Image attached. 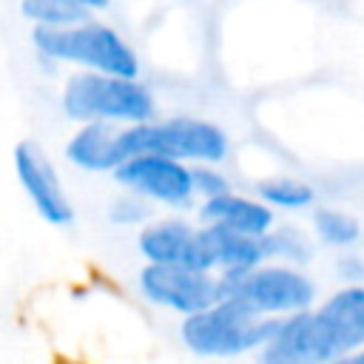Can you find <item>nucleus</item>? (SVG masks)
Masks as SVG:
<instances>
[{
	"mask_svg": "<svg viewBox=\"0 0 364 364\" xmlns=\"http://www.w3.org/2000/svg\"><path fill=\"white\" fill-rule=\"evenodd\" d=\"M136 250L145 262L162 264H193L213 270V259L205 247L202 228H193L182 219H156L145 222L136 233Z\"/></svg>",
	"mask_w": 364,
	"mask_h": 364,
	"instance_id": "nucleus-9",
	"label": "nucleus"
},
{
	"mask_svg": "<svg viewBox=\"0 0 364 364\" xmlns=\"http://www.w3.org/2000/svg\"><path fill=\"white\" fill-rule=\"evenodd\" d=\"M14 171H17L23 191L28 193L31 205L48 225L65 228L74 222V208H71L68 196L63 193V185H60L51 162L31 142H20L14 148Z\"/></svg>",
	"mask_w": 364,
	"mask_h": 364,
	"instance_id": "nucleus-10",
	"label": "nucleus"
},
{
	"mask_svg": "<svg viewBox=\"0 0 364 364\" xmlns=\"http://www.w3.org/2000/svg\"><path fill=\"white\" fill-rule=\"evenodd\" d=\"M151 216V208H148V199L128 191L125 196L114 199L111 208H108V219L117 225V228H142Z\"/></svg>",
	"mask_w": 364,
	"mask_h": 364,
	"instance_id": "nucleus-17",
	"label": "nucleus"
},
{
	"mask_svg": "<svg viewBox=\"0 0 364 364\" xmlns=\"http://www.w3.org/2000/svg\"><path fill=\"white\" fill-rule=\"evenodd\" d=\"M202 239H205V247L213 264L222 270L253 267L270 259L267 236H253V233L236 230L222 222H208V228H202Z\"/></svg>",
	"mask_w": 364,
	"mask_h": 364,
	"instance_id": "nucleus-12",
	"label": "nucleus"
},
{
	"mask_svg": "<svg viewBox=\"0 0 364 364\" xmlns=\"http://www.w3.org/2000/svg\"><path fill=\"white\" fill-rule=\"evenodd\" d=\"M63 114L74 122H148L156 114L154 94L139 77H119L105 71H77L65 80L60 94Z\"/></svg>",
	"mask_w": 364,
	"mask_h": 364,
	"instance_id": "nucleus-3",
	"label": "nucleus"
},
{
	"mask_svg": "<svg viewBox=\"0 0 364 364\" xmlns=\"http://www.w3.org/2000/svg\"><path fill=\"white\" fill-rule=\"evenodd\" d=\"M23 14L34 26H74L91 17V9L74 0H23Z\"/></svg>",
	"mask_w": 364,
	"mask_h": 364,
	"instance_id": "nucleus-16",
	"label": "nucleus"
},
{
	"mask_svg": "<svg viewBox=\"0 0 364 364\" xmlns=\"http://www.w3.org/2000/svg\"><path fill=\"white\" fill-rule=\"evenodd\" d=\"M202 219L205 222H222V225H230V228L253 233V236H267L276 225L273 208L264 199H250V196H242L233 191L205 199Z\"/></svg>",
	"mask_w": 364,
	"mask_h": 364,
	"instance_id": "nucleus-13",
	"label": "nucleus"
},
{
	"mask_svg": "<svg viewBox=\"0 0 364 364\" xmlns=\"http://www.w3.org/2000/svg\"><path fill=\"white\" fill-rule=\"evenodd\" d=\"M136 284L151 304L179 316L205 310L222 299V279L213 276V270L193 267V264L145 262L136 276Z\"/></svg>",
	"mask_w": 364,
	"mask_h": 364,
	"instance_id": "nucleus-7",
	"label": "nucleus"
},
{
	"mask_svg": "<svg viewBox=\"0 0 364 364\" xmlns=\"http://www.w3.org/2000/svg\"><path fill=\"white\" fill-rule=\"evenodd\" d=\"M350 358H353V361H358V364H364V350H358V353H353Z\"/></svg>",
	"mask_w": 364,
	"mask_h": 364,
	"instance_id": "nucleus-22",
	"label": "nucleus"
},
{
	"mask_svg": "<svg viewBox=\"0 0 364 364\" xmlns=\"http://www.w3.org/2000/svg\"><path fill=\"white\" fill-rule=\"evenodd\" d=\"M111 173L119 188L168 208H188L196 196L193 168L185 159H173L165 154H134Z\"/></svg>",
	"mask_w": 364,
	"mask_h": 364,
	"instance_id": "nucleus-8",
	"label": "nucleus"
},
{
	"mask_svg": "<svg viewBox=\"0 0 364 364\" xmlns=\"http://www.w3.org/2000/svg\"><path fill=\"white\" fill-rule=\"evenodd\" d=\"M313 225H316L318 239L330 247H350L361 236V222L353 213L338 210V208H318L313 213Z\"/></svg>",
	"mask_w": 364,
	"mask_h": 364,
	"instance_id": "nucleus-15",
	"label": "nucleus"
},
{
	"mask_svg": "<svg viewBox=\"0 0 364 364\" xmlns=\"http://www.w3.org/2000/svg\"><path fill=\"white\" fill-rule=\"evenodd\" d=\"M191 168H193V188L202 199H210V196L230 191V179L213 162H193Z\"/></svg>",
	"mask_w": 364,
	"mask_h": 364,
	"instance_id": "nucleus-18",
	"label": "nucleus"
},
{
	"mask_svg": "<svg viewBox=\"0 0 364 364\" xmlns=\"http://www.w3.org/2000/svg\"><path fill=\"white\" fill-rule=\"evenodd\" d=\"M267 247L270 256H287V259H304L307 256V245L301 242L299 233H267Z\"/></svg>",
	"mask_w": 364,
	"mask_h": 364,
	"instance_id": "nucleus-19",
	"label": "nucleus"
},
{
	"mask_svg": "<svg viewBox=\"0 0 364 364\" xmlns=\"http://www.w3.org/2000/svg\"><path fill=\"white\" fill-rule=\"evenodd\" d=\"M31 43L46 60L54 63H74L119 77H139V60L122 34L91 17L74 26H34Z\"/></svg>",
	"mask_w": 364,
	"mask_h": 364,
	"instance_id": "nucleus-4",
	"label": "nucleus"
},
{
	"mask_svg": "<svg viewBox=\"0 0 364 364\" xmlns=\"http://www.w3.org/2000/svg\"><path fill=\"white\" fill-rule=\"evenodd\" d=\"M256 193H259V199H264L270 208H279V210H301L316 202L313 185L304 179H296V176L264 179L256 185Z\"/></svg>",
	"mask_w": 364,
	"mask_h": 364,
	"instance_id": "nucleus-14",
	"label": "nucleus"
},
{
	"mask_svg": "<svg viewBox=\"0 0 364 364\" xmlns=\"http://www.w3.org/2000/svg\"><path fill=\"white\" fill-rule=\"evenodd\" d=\"M338 276L347 279V282H353V284L361 282V279H364V259L355 256V253L341 256V259H338Z\"/></svg>",
	"mask_w": 364,
	"mask_h": 364,
	"instance_id": "nucleus-20",
	"label": "nucleus"
},
{
	"mask_svg": "<svg viewBox=\"0 0 364 364\" xmlns=\"http://www.w3.org/2000/svg\"><path fill=\"white\" fill-rule=\"evenodd\" d=\"M119 128L117 122H82L65 142V159L91 173L114 171L125 162L119 148Z\"/></svg>",
	"mask_w": 364,
	"mask_h": 364,
	"instance_id": "nucleus-11",
	"label": "nucleus"
},
{
	"mask_svg": "<svg viewBox=\"0 0 364 364\" xmlns=\"http://www.w3.org/2000/svg\"><path fill=\"white\" fill-rule=\"evenodd\" d=\"M119 148L122 156L134 154H165L185 162H213L219 165L228 151V134L196 117H173V119H148L119 128Z\"/></svg>",
	"mask_w": 364,
	"mask_h": 364,
	"instance_id": "nucleus-5",
	"label": "nucleus"
},
{
	"mask_svg": "<svg viewBox=\"0 0 364 364\" xmlns=\"http://www.w3.org/2000/svg\"><path fill=\"white\" fill-rule=\"evenodd\" d=\"M222 296L247 304L259 316H290L313 307L316 284L307 273L290 264H253L219 273Z\"/></svg>",
	"mask_w": 364,
	"mask_h": 364,
	"instance_id": "nucleus-6",
	"label": "nucleus"
},
{
	"mask_svg": "<svg viewBox=\"0 0 364 364\" xmlns=\"http://www.w3.org/2000/svg\"><path fill=\"white\" fill-rule=\"evenodd\" d=\"M279 316H259L247 304L222 296L205 310L188 313L179 321V341L193 355L228 358L259 353L276 333Z\"/></svg>",
	"mask_w": 364,
	"mask_h": 364,
	"instance_id": "nucleus-2",
	"label": "nucleus"
},
{
	"mask_svg": "<svg viewBox=\"0 0 364 364\" xmlns=\"http://www.w3.org/2000/svg\"><path fill=\"white\" fill-rule=\"evenodd\" d=\"M74 3H82V6H88L91 11H100V9H108L111 0H74Z\"/></svg>",
	"mask_w": 364,
	"mask_h": 364,
	"instance_id": "nucleus-21",
	"label": "nucleus"
},
{
	"mask_svg": "<svg viewBox=\"0 0 364 364\" xmlns=\"http://www.w3.org/2000/svg\"><path fill=\"white\" fill-rule=\"evenodd\" d=\"M358 350H364V284L350 282L316 310L282 316L259 355L267 364H321Z\"/></svg>",
	"mask_w": 364,
	"mask_h": 364,
	"instance_id": "nucleus-1",
	"label": "nucleus"
}]
</instances>
